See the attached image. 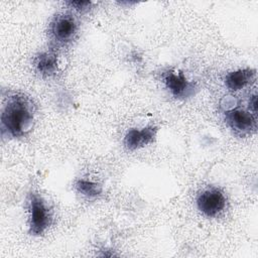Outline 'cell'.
<instances>
[{"label": "cell", "mask_w": 258, "mask_h": 258, "mask_svg": "<svg viewBox=\"0 0 258 258\" xmlns=\"http://www.w3.org/2000/svg\"><path fill=\"white\" fill-rule=\"evenodd\" d=\"M35 106L26 95L18 92L8 94L1 110V135L3 138H20L34 126Z\"/></svg>", "instance_id": "cell-1"}, {"label": "cell", "mask_w": 258, "mask_h": 258, "mask_svg": "<svg viewBox=\"0 0 258 258\" xmlns=\"http://www.w3.org/2000/svg\"><path fill=\"white\" fill-rule=\"evenodd\" d=\"M29 211V234L33 236L42 235L52 223V211L47 202L35 191L29 192L27 197Z\"/></svg>", "instance_id": "cell-2"}, {"label": "cell", "mask_w": 258, "mask_h": 258, "mask_svg": "<svg viewBox=\"0 0 258 258\" xmlns=\"http://www.w3.org/2000/svg\"><path fill=\"white\" fill-rule=\"evenodd\" d=\"M236 102V99L234 103ZM234 106L221 107L224 109V118L227 125L234 131L235 134L245 137L251 135L257 127V122L255 114L250 111L240 107L238 104H233Z\"/></svg>", "instance_id": "cell-3"}, {"label": "cell", "mask_w": 258, "mask_h": 258, "mask_svg": "<svg viewBox=\"0 0 258 258\" xmlns=\"http://www.w3.org/2000/svg\"><path fill=\"white\" fill-rule=\"evenodd\" d=\"M78 28V22L72 14L61 13L55 15L50 22L49 35L56 44L64 45L76 37Z\"/></svg>", "instance_id": "cell-4"}, {"label": "cell", "mask_w": 258, "mask_h": 258, "mask_svg": "<svg viewBox=\"0 0 258 258\" xmlns=\"http://www.w3.org/2000/svg\"><path fill=\"white\" fill-rule=\"evenodd\" d=\"M162 80L166 89L176 99H187L194 96L198 90L197 84L187 80L180 71L169 69L163 72Z\"/></svg>", "instance_id": "cell-5"}, {"label": "cell", "mask_w": 258, "mask_h": 258, "mask_svg": "<svg viewBox=\"0 0 258 258\" xmlns=\"http://www.w3.org/2000/svg\"><path fill=\"white\" fill-rule=\"evenodd\" d=\"M226 197L224 192L214 186L203 189L197 197V207L205 216L215 218L226 208Z\"/></svg>", "instance_id": "cell-6"}, {"label": "cell", "mask_w": 258, "mask_h": 258, "mask_svg": "<svg viewBox=\"0 0 258 258\" xmlns=\"http://www.w3.org/2000/svg\"><path fill=\"white\" fill-rule=\"evenodd\" d=\"M157 127L146 126L142 129H130L125 134L123 143L127 150L134 151L136 149L142 148L150 143H153L156 138Z\"/></svg>", "instance_id": "cell-7"}, {"label": "cell", "mask_w": 258, "mask_h": 258, "mask_svg": "<svg viewBox=\"0 0 258 258\" xmlns=\"http://www.w3.org/2000/svg\"><path fill=\"white\" fill-rule=\"evenodd\" d=\"M256 78V71L254 69L246 68L233 71L226 75L225 85L233 92H237L252 83Z\"/></svg>", "instance_id": "cell-8"}, {"label": "cell", "mask_w": 258, "mask_h": 258, "mask_svg": "<svg viewBox=\"0 0 258 258\" xmlns=\"http://www.w3.org/2000/svg\"><path fill=\"white\" fill-rule=\"evenodd\" d=\"M35 71L43 77H50L57 71V54L52 51L39 52L33 60Z\"/></svg>", "instance_id": "cell-9"}, {"label": "cell", "mask_w": 258, "mask_h": 258, "mask_svg": "<svg viewBox=\"0 0 258 258\" xmlns=\"http://www.w3.org/2000/svg\"><path fill=\"white\" fill-rule=\"evenodd\" d=\"M75 187L78 192L87 198H97L103 191L102 185L100 183L85 178H80L76 180Z\"/></svg>", "instance_id": "cell-10"}, {"label": "cell", "mask_w": 258, "mask_h": 258, "mask_svg": "<svg viewBox=\"0 0 258 258\" xmlns=\"http://www.w3.org/2000/svg\"><path fill=\"white\" fill-rule=\"evenodd\" d=\"M67 4L79 12H86L92 6L91 1H70V2H67Z\"/></svg>", "instance_id": "cell-11"}]
</instances>
